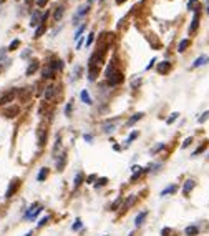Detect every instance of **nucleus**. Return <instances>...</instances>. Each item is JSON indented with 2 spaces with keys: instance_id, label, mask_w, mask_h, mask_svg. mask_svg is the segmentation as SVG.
Returning a JSON list of instances; mask_svg holds the SVG:
<instances>
[{
  "instance_id": "79ce46f5",
  "label": "nucleus",
  "mask_w": 209,
  "mask_h": 236,
  "mask_svg": "<svg viewBox=\"0 0 209 236\" xmlns=\"http://www.w3.org/2000/svg\"><path fill=\"white\" fill-rule=\"evenodd\" d=\"M139 85H141V78H136V80L131 83V88H138Z\"/></svg>"
},
{
  "instance_id": "6e6552de",
  "label": "nucleus",
  "mask_w": 209,
  "mask_h": 236,
  "mask_svg": "<svg viewBox=\"0 0 209 236\" xmlns=\"http://www.w3.org/2000/svg\"><path fill=\"white\" fill-rule=\"evenodd\" d=\"M146 216H148V211H141V213H138V215H136V218H134V226H136V228L141 226V224L144 223Z\"/></svg>"
},
{
  "instance_id": "ea45409f",
  "label": "nucleus",
  "mask_w": 209,
  "mask_h": 236,
  "mask_svg": "<svg viewBox=\"0 0 209 236\" xmlns=\"http://www.w3.org/2000/svg\"><path fill=\"white\" fill-rule=\"evenodd\" d=\"M204 148H206V143H202V145H201V146L196 150V152L192 153V156H196V155H199V153H202V152H204Z\"/></svg>"
},
{
  "instance_id": "ddd939ff",
  "label": "nucleus",
  "mask_w": 209,
  "mask_h": 236,
  "mask_svg": "<svg viewBox=\"0 0 209 236\" xmlns=\"http://www.w3.org/2000/svg\"><path fill=\"white\" fill-rule=\"evenodd\" d=\"M38 67H40V65H38V62H30V65H28V68H27L25 75H27V76L33 75V73H35V72H37V70H38Z\"/></svg>"
},
{
  "instance_id": "393cba45",
  "label": "nucleus",
  "mask_w": 209,
  "mask_h": 236,
  "mask_svg": "<svg viewBox=\"0 0 209 236\" xmlns=\"http://www.w3.org/2000/svg\"><path fill=\"white\" fill-rule=\"evenodd\" d=\"M106 183H108V178H98V180H96V183L93 186H95L96 190H98V188H101V186H104L106 185Z\"/></svg>"
},
{
  "instance_id": "3c124183",
  "label": "nucleus",
  "mask_w": 209,
  "mask_h": 236,
  "mask_svg": "<svg viewBox=\"0 0 209 236\" xmlns=\"http://www.w3.org/2000/svg\"><path fill=\"white\" fill-rule=\"evenodd\" d=\"M7 52H9L7 48H0V60H2V58L5 57V53H7Z\"/></svg>"
},
{
  "instance_id": "72a5a7b5",
  "label": "nucleus",
  "mask_w": 209,
  "mask_h": 236,
  "mask_svg": "<svg viewBox=\"0 0 209 236\" xmlns=\"http://www.w3.org/2000/svg\"><path fill=\"white\" fill-rule=\"evenodd\" d=\"M178 117H179V113H171V115H169V118L166 120V123H168V125L174 123V122H176V118H178Z\"/></svg>"
},
{
  "instance_id": "603ef678",
  "label": "nucleus",
  "mask_w": 209,
  "mask_h": 236,
  "mask_svg": "<svg viewBox=\"0 0 209 236\" xmlns=\"http://www.w3.org/2000/svg\"><path fill=\"white\" fill-rule=\"evenodd\" d=\"M48 0H37V4H38V7H43V5L46 4Z\"/></svg>"
},
{
  "instance_id": "09e8293b",
  "label": "nucleus",
  "mask_w": 209,
  "mask_h": 236,
  "mask_svg": "<svg viewBox=\"0 0 209 236\" xmlns=\"http://www.w3.org/2000/svg\"><path fill=\"white\" fill-rule=\"evenodd\" d=\"M81 45H83V37L78 38V42H76V50H80V48H81Z\"/></svg>"
},
{
  "instance_id": "f8f14e48",
  "label": "nucleus",
  "mask_w": 209,
  "mask_h": 236,
  "mask_svg": "<svg viewBox=\"0 0 209 236\" xmlns=\"http://www.w3.org/2000/svg\"><path fill=\"white\" fill-rule=\"evenodd\" d=\"M48 173H50V170L48 168H40V171H38V175H37V181H45L46 180V176H48Z\"/></svg>"
},
{
  "instance_id": "a211bd4d",
  "label": "nucleus",
  "mask_w": 209,
  "mask_h": 236,
  "mask_svg": "<svg viewBox=\"0 0 209 236\" xmlns=\"http://www.w3.org/2000/svg\"><path fill=\"white\" fill-rule=\"evenodd\" d=\"M38 206H40V205H38V203H32V206H30L28 210L25 211V219H30V216L33 215V213H35V210H37Z\"/></svg>"
},
{
  "instance_id": "49530a36",
  "label": "nucleus",
  "mask_w": 209,
  "mask_h": 236,
  "mask_svg": "<svg viewBox=\"0 0 209 236\" xmlns=\"http://www.w3.org/2000/svg\"><path fill=\"white\" fill-rule=\"evenodd\" d=\"M138 171H141V166H138V165H133V166H131V173H138Z\"/></svg>"
},
{
  "instance_id": "0eeeda50",
  "label": "nucleus",
  "mask_w": 209,
  "mask_h": 236,
  "mask_svg": "<svg viewBox=\"0 0 209 236\" xmlns=\"http://www.w3.org/2000/svg\"><path fill=\"white\" fill-rule=\"evenodd\" d=\"M38 143H40V146H45L46 145V138H48V133H46V130L45 128H40V130H38Z\"/></svg>"
},
{
  "instance_id": "c85d7f7f",
  "label": "nucleus",
  "mask_w": 209,
  "mask_h": 236,
  "mask_svg": "<svg viewBox=\"0 0 209 236\" xmlns=\"http://www.w3.org/2000/svg\"><path fill=\"white\" fill-rule=\"evenodd\" d=\"M81 226H83V224H81V219L76 218L75 223H73V226H71V229H73V231H78V229H81Z\"/></svg>"
},
{
  "instance_id": "e433bc0d",
  "label": "nucleus",
  "mask_w": 209,
  "mask_h": 236,
  "mask_svg": "<svg viewBox=\"0 0 209 236\" xmlns=\"http://www.w3.org/2000/svg\"><path fill=\"white\" fill-rule=\"evenodd\" d=\"M96 180H98L96 175H90V176H86V183H88V185H95Z\"/></svg>"
},
{
  "instance_id": "a18cd8bd",
  "label": "nucleus",
  "mask_w": 209,
  "mask_h": 236,
  "mask_svg": "<svg viewBox=\"0 0 209 236\" xmlns=\"http://www.w3.org/2000/svg\"><path fill=\"white\" fill-rule=\"evenodd\" d=\"M30 55H32V50H30V48H27V52H22V58H28Z\"/></svg>"
},
{
  "instance_id": "c756f323",
  "label": "nucleus",
  "mask_w": 209,
  "mask_h": 236,
  "mask_svg": "<svg viewBox=\"0 0 209 236\" xmlns=\"http://www.w3.org/2000/svg\"><path fill=\"white\" fill-rule=\"evenodd\" d=\"M18 45H20V40H18V38H15V40H13V42L9 45V48H7V50H9V52H12V50H15V48H17Z\"/></svg>"
},
{
  "instance_id": "2f4dec72",
  "label": "nucleus",
  "mask_w": 209,
  "mask_h": 236,
  "mask_svg": "<svg viewBox=\"0 0 209 236\" xmlns=\"http://www.w3.org/2000/svg\"><path fill=\"white\" fill-rule=\"evenodd\" d=\"M138 135H139L138 131H133V133H131V135H130V136H128V140H126L125 143H126V145H130V143H131V141H133V140H136V138H138Z\"/></svg>"
},
{
  "instance_id": "bb28decb",
  "label": "nucleus",
  "mask_w": 209,
  "mask_h": 236,
  "mask_svg": "<svg viewBox=\"0 0 209 236\" xmlns=\"http://www.w3.org/2000/svg\"><path fill=\"white\" fill-rule=\"evenodd\" d=\"M38 15H40V12H33V15H32V22H30V25L32 27H37L38 25Z\"/></svg>"
},
{
  "instance_id": "9d476101",
  "label": "nucleus",
  "mask_w": 209,
  "mask_h": 236,
  "mask_svg": "<svg viewBox=\"0 0 209 236\" xmlns=\"http://www.w3.org/2000/svg\"><path fill=\"white\" fill-rule=\"evenodd\" d=\"M53 75H55V70L52 68V65H46V67L42 70V76L45 78V80H48V78H53Z\"/></svg>"
},
{
  "instance_id": "7c9ffc66",
  "label": "nucleus",
  "mask_w": 209,
  "mask_h": 236,
  "mask_svg": "<svg viewBox=\"0 0 209 236\" xmlns=\"http://www.w3.org/2000/svg\"><path fill=\"white\" fill-rule=\"evenodd\" d=\"M80 75H81V67H75L73 68V76H71V80L80 78Z\"/></svg>"
},
{
  "instance_id": "423d86ee",
  "label": "nucleus",
  "mask_w": 209,
  "mask_h": 236,
  "mask_svg": "<svg viewBox=\"0 0 209 236\" xmlns=\"http://www.w3.org/2000/svg\"><path fill=\"white\" fill-rule=\"evenodd\" d=\"M169 70H171V63H169V62H161V63H158V67H156V72H158L159 75H166Z\"/></svg>"
},
{
  "instance_id": "a19ab883",
  "label": "nucleus",
  "mask_w": 209,
  "mask_h": 236,
  "mask_svg": "<svg viewBox=\"0 0 209 236\" xmlns=\"http://www.w3.org/2000/svg\"><path fill=\"white\" fill-rule=\"evenodd\" d=\"M171 235V228H163L161 229V236H169Z\"/></svg>"
},
{
  "instance_id": "4be33fe9",
  "label": "nucleus",
  "mask_w": 209,
  "mask_h": 236,
  "mask_svg": "<svg viewBox=\"0 0 209 236\" xmlns=\"http://www.w3.org/2000/svg\"><path fill=\"white\" fill-rule=\"evenodd\" d=\"M83 180H85V176H83V173H78V175H76L75 176V181H73V188H78L80 185H81V183H83Z\"/></svg>"
},
{
  "instance_id": "de8ad7c7",
  "label": "nucleus",
  "mask_w": 209,
  "mask_h": 236,
  "mask_svg": "<svg viewBox=\"0 0 209 236\" xmlns=\"http://www.w3.org/2000/svg\"><path fill=\"white\" fill-rule=\"evenodd\" d=\"M208 117H209V111H206V113H202V117L199 118V123H202V122H206L208 120Z\"/></svg>"
},
{
  "instance_id": "20e7f679",
  "label": "nucleus",
  "mask_w": 209,
  "mask_h": 236,
  "mask_svg": "<svg viewBox=\"0 0 209 236\" xmlns=\"http://www.w3.org/2000/svg\"><path fill=\"white\" fill-rule=\"evenodd\" d=\"M115 128H116V120H115V118L113 120H106V122L103 123V131L104 133H108V135L110 133H113Z\"/></svg>"
},
{
  "instance_id": "6ab92c4d",
  "label": "nucleus",
  "mask_w": 209,
  "mask_h": 236,
  "mask_svg": "<svg viewBox=\"0 0 209 236\" xmlns=\"http://www.w3.org/2000/svg\"><path fill=\"white\" fill-rule=\"evenodd\" d=\"M80 98H81V101H83L85 105H91V103H93L91 98L88 97V92H86V90H83V92L80 93Z\"/></svg>"
},
{
  "instance_id": "5fc2aeb1",
  "label": "nucleus",
  "mask_w": 209,
  "mask_h": 236,
  "mask_svg": "<svg viewBox=\"0 0 209 236\" xmlns=\"http://www.w3.org/2000/svg\"><path fill=\"white\" fill-rule=\"evenodd\" d=\"M153 63H155V58H153V60H151V62H149V65H148V67H146V70H149V68L153 67Z\"/></svg>"
},
{
  "instance_id": "f257e3e1",
  "label": "nucleus",
  "mask_w": 209,
  "mask_h": 236,
  "mask_svg": "<svg viewBox=\"0 0 209 236\" xmlns=\"http://www.w3.org/2000/svg\"><path fill=\"white\" fill-rule=\"evenodd\" d=\"M22 181H20V178H13L12 181H10L9 188H7V191H5V200H10L13 196V194L18 191V188H20Z\"/></svg>"
},
{
  "instance_id": "473e14b6",
  "label": "nucleus",
  "mask_w": 209,
  "mask_h": 236,
  "mask_svg": "<svg viewBox=\"0 0 209 236\" xmlns=\"http://www.w3.org/2000/svg\"><path fill=\"white\" fill-rule=\"evenodd\" d=\"M45 34V25H40L37 28V32H35V38H38V37H42V35Z\"/></svg>"
},
{
  "instance_id": "b1692460",
  "label": "nucleus",
  "mask_w": 209,
  "mask_h": 236,
  "mask_svg": "<svg viewBox=\"0 0 209 236\" xmlns=\"http://www.w3.org/2000/svg\"><path fill=\"white\" fill-rule=\"evenodd\" d=\"M197 22H199V15H197V13H194V18H192V23H191V27H189V34H192V32L196 30V27H197Z\"/></svg>"
},
{
  "instance_id": "13d9d810",
  "label": "nucleus",
  "mask_w": 209,
  "mask_h": 236,
  "mask_svg": "<svg viewBox=\"0 0 209 236\" xmlns=\"http://www.w3.org/2000/svg\"><path fill=\"white\" fill-rule=\"evenodd\" d=\"M208 13H209V7H208Z\"/></svg>"
},
{
  "instance_id": "412c9836",
  "label": "nucleus",
  "mask_w": 209,
  "mask_h": 236,
  "mask_svg": "<svg viewBox=\"0 0 209 236\" xmlns=\"http://www.w3.org/2000/svg\"><path fill=\"white\" fill-rule=\"evenodd\" d=\"M133 203H134V196H128V198H126V201L123 203L121 211H128V208H130L131 205H133Z\"/></svg>"
},
{
  "instance_id": "bf43d9fd",
  "label": "nucleus",
  "mask_w": 209,
  "mask_h": 236,
  "mask_svg": "<svg viewBox=\"0 0 209 236\" xmlns=\"http://www.w3.org/2000/svg\"><path fill=\"white\" fill-rule=\"evenodd\" d=\"M88 2H93V0H88Z\"/></svg>"
},
{
  "instance_id": "4468645a",
  "label": "nucleus",
  "mask_w": 209,
  "mask_h": 236,
  "mask_svg": "<svg viewBox=\"0 0 209 236\" xmlns=\"http://www.w3.org/2000/svg\"><path fill=\"white\" fill-rule=\"evenodd\" d=\"M13 97H15V92H7L4 95V97L0 98V105H5V103H9V101L13 100Z\"/></svg>"
},
{
  "instance_id": "39448f33",
  "label": "nucleus",
  "mask_w": 209,
  "mask_h": 236,
  "mask_svg": "<svg viewBox=\"0 0 209 236\" xmlns=\"http://www.w3.org/2000/svg\"><path fill=\"white\" fill-rule=\"evenodd\" d=\"M194 186H196V181H194V180H186L184 185H183V194L184 196H189V193L192 191Z\"/></svg>"
},
{
  "instance_id": "8fccbe9b",
  "label": "nucleus",
  "mask_w": 209,
  "mask_h": 236,
  "mask_svg": "<svg viewBox=\"0 0 209 236\" xmlns=\"http://www.w3.org/2000/svg\"><path fill=\"white\" fill-rule=\"evenodd\" d=\"M83 138H85V141H88V143H91V141H93V136H91V135H88V133L83 136Z\"/></svg>"
},
{
  "instance_id": "58836bf2",
  "label": "nucleus",
  "mask_w": 209,
  "mask_h": 236,
  "mask_svg": "<svg viewBox=\"0 0 209 236\" xmlns=\"http://www.w3.org/2000/svg\"><path fill=\"white\" fill-rule=\"evenodd\" d=\"M83 30H85V25H81L78 30H76V34H75V40H78V38L81 37V34H83Z\"/></svg>"
},
{
  "instance_id": "cd10ccee",
  "label": "nucleus",
  "mask_w": 209,
  "mask_h": 236,
  "mask_svg": "<svg viewBox=\"0 0 209 236\" xmlns=\"http://www.w3.org/2000/svg\"><path fill=\"white\" fill-rule=\"evenodd\" d=\"M71 110H73V101H68L65 106V117H71Z\"/></svg>"
},
{
  "instance_id": "4d7b16f0",
  "label": "nucleus",
  "mask_w": 209,
  "mask_h": 236,
  "mask_svg": "<svg viewBox=\"0 0 209 236\" xmlns=\"http://www.w3.org/2000/svg\"><path fill=\"white\" fill-rule=\"evenodd\" d=\"M123 2H125V0H116V4H123Z\"/></svg>"
},
{
  "instance_id": "5701e85b",
  "label": "nucleus",
  "mask_w": 209,
  "mask_h": 236,
  "mask_svg": "<svg viewBox=\"0 0 209 236\" xmlns=\"http://www.w3.org/2000/svg\"><path fill=\"white\" fill-rule=\"evenodd\" d=\"M121 201H123V198L121 196H118V198L111 203V211H118V208L121 206Z\"/></svg>"
},
{
  "instance_id": "4c0bfd02",
  "label": "nucleus",
  "mask_w": 209,
  "mask_h": 236,
  "mask_svg": "<svg viewBox=\"0 0 209 236\" xmlns=\"http://www.w3.org/2000/svg\"><path fill=\"white\" fill-rule=\"evenodd\" d=\"M163 148H164V143H159V145H156V146H153V150H151V153L155 155L156 152H161Z\"/></svg>"
},
{
  "instance_id": "dca6fc26",
  "label": "nucleus",
  "mask_w": 209,
  "mask_h": 236,
  "mask_svg": "<svg viewBox=\"0 0 209 236\" xmlns=\"http://www.w3.org/2000/svg\"><path fill=\"white\" fill-rule=\"evenodd\" d=\"M143 117H144V113H141V111H139V113H134L133 117H131L130 120H128V125H130V127H131V125H134V123L139 122V120H141Z\"/></svg>"
},
{
  "instance_id": "f3484780",
  "label": "nucleus",
  "mask_w": 209,
  "mask_h": 236,
  "mask_svg": "<svg viewBox=\"0 0 209 236\" xmlns=\"http://www.w3.org/2000/svg\"><path fill=\"white\" fill-rule=\"evenodd\" d=\"M178 191V186L176 185H171V186H168V188H164L163 191H161V196H166V194H173Z\"/></svg>"
},
{
  "instance_id": "9b49d317",
  "label": "nucleus",
  "mask_w": 209,
  "mask_h": 236,
  "mask_svg": "<svg viewBox=\"0 0 209 236\" xmlns=\"http://www.w3.org/2000/svg\"><path fill=\"white\" fill-rule=\"evenodd\" d=\"M209 62V57H206V55H201L199 58L194 60V63H192V67L197 68V67H202V65H206Z\"/></svg>"
},
{
  "instance_id": "c03bdc74",
  "label": "nucleus",
  "mask_w": 209,
  "mask_h": 236,
  "mask_svg": "<svg viewBox=\"0 0 209 236\" xmlns=\"http://www.w3.org/2000/svg\"><path fill=\"white\" fill-rule=\"evenodd\" d=\"M191 143H192V138H191V136H189V138H186V140H184V143H183V148H188V146H189V145H191Z\"/></svg>"
},
{
  "instance_id": "6e6d98bb",
  "label": "nucleus",
  "mask_w": 209,
  "mask_h": 236,
  "mask_svg": "<svg viewBox=\"0 0 209 236\" xmlns=\"http://www.w3.org/2000/svg\"><path fill=\"white\" fill-rule=\"evenodd\" d=\"M25 236H33V233H32V231H28V233H27Z\"/></svg>"
},
{
  "instance_id": "a878e982",
  "label": "nucleus",
  "mask_w": 209,
  "mask_h": 236,
  "mask_svg": "<svg viewBox=\"0 0 209 236\" xmlns=\"http://www.w3.org/2000/svg\"><path fill=\"white\" fill-rule=\"evenodd\" d=\"M188 45H189V40H188V38H186V40H181L179 45H178V52H184L186 48H188Z\"/></svg>"
},
{
  "instance_id": "f03ea898",
  "label": "nucleus",
  "mask_w": 209,
  "mask_h": 236,
  "mask_svg": "<svg viewBox=\"0 0 209 236\" xmlns=\"http://www.w3.org/2000/svg\"><path fill=\"white\" fill-rule=\"evenodd\" d=\"M123 80H125L123 73H121V72H118V70H115V72L111 73L108 78H106V83H108L110 87H116V85L123 83Z\"/></svg>"
},
{
  "instance_id": "7ed1b4c3",
  "label": "nucleus",
  "mask_w": 209,
  "mask_h": 236,
  "mask_svg": "<svg viewBox=\"0 0 209 236\" xmlns=\"http://www.w3.org/2000/svg\"><path fill=\"white\" fill-rule=\"evenodd\" d=\"M53 160H55V166H57V170L62 171V170L65 168V165H67V153L63 152L60 156H55Z\"/></svg>"
},
{
  "instance_id": "f704fd0d",
  "label": "nucleus",
  "mask_w": 209,
  "mask_h": 236,
  "mask_svg": "<svg viewBox=\"0 0 209 236\" xmlns=\"http://www.w3.org/2000/svg\"><path fill=\"white\" fill-rule=\"evenodd\" d=\"M48 221H50V216H45V218H42V219H40V221L37 223V226H38V228H42V226H45Z\"/></svg>"
},
{
  "instance_id": "1a4fd4ad",
  "label": "nucleus",
  "mask_w": 209,
  "mask_h": 236,
  "mask_svg": "<svg viewBox=\"0 0 209 236\" xmlns=\"http://www.w3.org/2000/svg\"><path fill=\"white\" fill-rule=\"evenodd\" d=\"M86 13H88V7H86V5H85V7H81V9H80L78 12H76L75 15H73V23H75V25H76V23H78V20H80V18H81V17H85Z\"/></svg>"
},
{
  "instance_id": "c9c22d12",
  "label": "nucleus",
  "mask_w": 209,
  "mask_h": 236,
  "mask_svg": "<svg viewBox=\"0 0 209 236\" xmlns=\"http://www.w3.org/2000/svg\"><path fill=\"white\" fill-rule=\"evenodd\" d=\"M45 90H46V92H45V98H46V100H50L52 95H53V87H46Z\"/></svg>"
},
{
  "instance_id": "2eb2a0df",
  "label": "nucleus",
  "mask_w": 209,
  "mask_h": 236,
  "mask_svg": "<svg viewBox=\"0 0 209 236\" xmlns=\"http://www.w3.org/2000/svg\"><path fill=\"white\" fill-rule=\"evenodd\" d=\"M184 233H186V236H197V233H199V228L194 226V224H191V226H188L186 229H184Z\"/></svg>"
},
{
  "instance_id": "052dcab7",
  "label": "nucleus",
  "mask_w": 209,
  "mask_h": 236,
  "mask_svg": "<svg viewBox=\"0 0 209 236\" xmlns=\"http://www.w3.org/2000/svg\"><path fill=\"white\" fill-rule=\"evenodd\" d=\"M0 70H2V68H0Z\"/></svg>"
},
{
  "instance_id": "aec40b11",
  "label": "nucleus",
  "mask_w": 209,
  "mask_h": 236,
  "mask_svg": "<svg viewBox=\"0 0 209 236\" xmlns=\"http://www.w3.org/2000/svg\"><path fill=\"white\" fill-rule=\"evenodd\" d=\"M63 12H65V10H63V7L60 5L58 9L55 10V13H53V20H55V22H60V20H62V17H63Z\"/></svg>"
},
{
  "instance_id": "37998d69",
  "label": "nucleus",
  "mask_w": 209,
  "mask_h": 236,
  "mask_svg": "<svg viewBox=\"0 0 209 236\" xmlns=\"http://www.w3.org/2000/svg\"><path fill=\"white\" fill-rule=\"evenodd\" d=\"M93 40H95V35H93V34H90V35H88V38H86V47H90V45H91V42H93Z\"/></svg>"
},
{
  "instance_id": "864d4df0",
  "label": "nucleus",
  "mask_w": 209,
  "mask_h": 236,
  "mask_svg": "<svg viewBox=\"0 0 209 236\" xmlns=\"http://www.w3.org/2000/svg\"><path fill=\"white\" fill-rule=\"evenodd\" d=\"M113 150H115V152H120V150H121V146H120V145H113Z\"/></svg>"
}]
</instances>
